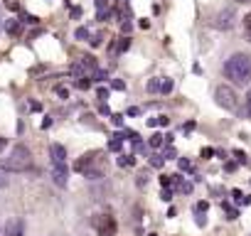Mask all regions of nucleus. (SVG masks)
Returning a JSON list of instances; mask_svg holds the SVG:
<instances>
[{
    "mask_svg": "<svg viewBox=\"0 0 251 236\" xmlns=\"http://www.w3.org/2000/svg\"><path fill=\"white\" fill-rule=\"evenodd\" d=\"M5 185H8V175H5V170H3V167H0V189H3Z\"/></svg>",
    "mask_w": 251,
    "mask_h": 236,
    "instance_id": "nucleus-30",
    "label": "nucleus"
},
{
    "mask_svg": "<svg viewBox=\"0 0 251 236\" xmlns=\"http://www.w3.org/2000/svg\"><path fill=\"white\" fill-rule=\"evenodd\" d=\"M23 229H25L23 219H10L5 224V236H23Z\"/></svg>",
    "mask_w": 251,
    "mask_h": 236,
    "instance_id": "nucleus-8",
    "label": "nucleus"
},
{
    "mask_svg": "<svg viewBox=\"0 0 251 236\" xmlns=\"http://www.w3.org/2000/svg\"><path fill=\"white\" fill-rule=\"evenodd\" d=\"M138 113H141V108H136V106H133V108H128V116H138Z\"/></svg>",
    "mask_w": 251,
    "mask_h": 236,
    "instance_id": "nucleus-45",
    "label": "nucleus"
},
{
    "mask_svg": "<svg viewBox=\"0 0 251 236\" xmlns=\"http://www.w3.org/2000/svg\"><path fill=\"white\" fill-rule=\"evenodd\" d=\"M231 197H234V202H236V204H241V197H244V194H241V189H234V192H231Z\"/></svg>",
    "mask_w": 251,
    "mask_h": 236,
    "instance_id": "nucleus-37",
    "label": "nucleus"
},
{
    "mask_svg": "<svg viewBox=\"0 0 251 236\" xmlns=\"http://www.w3.org/2000/svg\"><path fill=\"white\" fill-rule=\"evenodd\" d=\"M138 27H143V30H148V27H151V20H141V23H138Z\"/></svg>",
    "mask_w": 251,
    "mask_h": 236,
    "instance_id": "nucleus-43",
    "label": "nucleus"
},
{
    "mask_svg": "<svg viewBox=\"0 0 251 236\" xmlns=\"http://www.w3.org/2000/svg\"><path fill=\"white\" fill-rule=\"evenodd\" d=\"M160 145H163V136H160V133L151 136V148H160Z\"/></svg>",
    "mask_w": 251,
    "mask_h": 236,
    "instance_id": "nucleus-17",
    "label": "nucleus"
},
{
    "mask_svg": "<svg viewBox=\"0 0 251 236\" xmlns=\"http://www.w3.org/2000/svg\"><path fill=\"white\" fill-rule=\"evenodd\" d=\"M5 30H8V35H20V30H23V25H20V20H8V25H5Z\"/></svg>",
    "mask_w": 251,
    "mask_h": 236,
    "instance_id": "nucleus-11",
    "label": "nucleus"
},
{
    "mask_svg": "<svg viewBox=\"0 0 251 236\" xmlns=\"http://www.w3.org/2000/svg\"><path fill=\"white\" fill-rule=\"evenodd\" d=\"M96 94H99V98H101V101H106V98H108V89H103V86H101Z\"/></svg>",
    "mask_w": 251,
    "mask_h": 236,
    "instance_id": "nucleus-35",
    "label": "nucleus"
},
{
    "mask_svg": "<svg viewBox=\"0 0 251 236\" xmlns=\"http://www.w3.org/2000/svg\"><path fill=\"white\" fill-rule=\"evenodd\" d=\"M99 155H101V153H96V150H94V153H86V155H81V158L76 160L74 170H76V172H89V170H91V165L99 160Z\"/></svg>",
    "mask_w": 251,
    "mask_h": 236,
    "instance_id": "nucleus-7",
    "label": "nucleus"
},
{
    "mask_svg": "<svg viewBox=\"0 0 251 236\" xmlns=\"http://www.w3.org/2000/svg\"><path fill=\"white\" fill-rule=\"evenodd\" d=\"M212 155H214V150H212V148H202V158H204V160H207V158H212Z\"/></svg>",
    "mask_w": 251,
    "mask_h": 236,
    "instance_id": "nucleus-40",
    "label": "nucleus"
},
{
    "mask_svg": "<svg viewBox=\"0 0 251 236\" xmlns=\"http://www.w3.org/2000/svg\"><path fill=\"white\" fill-rule=\"evenodd\" d=\"M111 86H113L116 91H126V81H121V79H113V81H111Z\"/></svg>",
    "mask_w": 251,
    "mask_h": 236,
    "instance_id": "nucleus-24",
    "label": "nucleus"
},
{
    "mask_svg": "<svg viewBox=\"0 0 251 236\" xmlns=\"http://www.w3.org/2000/svg\"><path fill=\"white\" fill-rule=\"evenodd\" d=\"M8 8H10V10H20V5L15 3V0H10V3H8Z\"/></svg>",
    "mask_w": 251,
    "mask_h": 236,
    "instance_id": "nucleus-44",
    "label": "nucleus"
},
{
    "mask_svg": "<svg viewBox=\"0 0 251 236\" xmlns=\"http://www.w3.org/2000/svg\"><path fill=\"white\" fill-rule=\"evenodd\" d=\"M180 192H185V194H190L192 192V182H180V187H177Z\"/></svg>",
    "mask_w": 251,
    "mask_h": 236,
    "instance_id": "nucleus-28",
    "label": "nucleus"
},
{
    "mask_svg": "<svg viewBox=\"0 0 251 236\" xmlns=\"http://www.w3.org/2000/svg\"><path fill=\"white\" fill-rule=\"evenodd\" d=\"M195 209L202 214V212H207V209H209V204H207V202H197V207H195Z\"/></svg>",
    "mask_w": 251,
    "mask_h": 236,
    "instance_id": "nucleus-38",
    "label": "nucleus"
},
{
    "mask_svg": "<svg viewBox=\"0 0 251 236\" xmlns=\"http://www.w3.org/2000/svg\"><path fill=\"white\" fill-rule=\"evenodd\" d=\"M3 145H5V141H3V138H0V150H3Z\"/></svg>",
    "mask_w": 251,
    "mask_h": 236,
    "instance_id": "nucleus-46",
    "label": "nucleus"
},
{
    "mask_svg": "<svg viewBox=\"0 0 251 236\" xmlns=\"http://www.w3.org/2000/svg\"><path fill=\"white\" fill-rule=\"evenodd\" d=\"M173 86H175V84H173V79H168V76L163 79V76H160V84H158V91H160V94H170V91H173Z\"/></svg>",
    "mask_w": 251,
    "mask_h": 236,
    "instance_id": "nucleus-10",
    "label": "nucleus"
},
{
    "mask_svg": "<svg viewBox=\"0 0 251 236\" xmlns=\"http://www.w3.org/2000/svg\"><path fill=\"white\" fill-rule=\"evenodd\" d=\"M246 116H251V89L246 94Z\"/></svg>",
    "mask_w": 251,
    "mask_h": 236,
    "instance_id": "nucleus-39",
    "label": "nucleus"
},
{
    "mask_svg": "<svg viewBox=\"0 0 251 236\" xmlns=\"http://www.w3.org/2000/svg\"><path fill=\"white\" fill-rule=\"evenodd\" d=\"M118 165H121V167H126V165H136V158H133V155H121V158H118Z\"/></svg>",
    "mask_w": 251,
    "mask_h": 236,
    "instance_id": "nucleus-15",
    "label": "nucleus"
},
{
    "mask_svg": "<svg viewBox=\"0 0 251 236\" xmlns=\"http://www.w3.org/2000/svg\"><path fill=\"white\" fill-rule=\"evenodd\" d=\"M94 229L101 236H113L116 234V219L111 214H99V216H94Z\"/></svg>",
    "mask_w": 251,
    "mask_h": 236,
    "instance_id": "nucleus-4",
    "label": "nucleus"
},
{
    "mask_svg": "<svg viewBox=\"0 0 251 236\" xmlns=\"http://www.w3.org/2000/svg\"><path fill=\"white\" fill-rule=\"evenodd\" d=\"M111 118H113V123H116V126H118V128H121V126H123V116H121V113H113V116H111Z\"/></svg>",
    "mask_w": 251,
    "mask_h": 236,
    "instance_id": "nucleus-33",
    "label": "nucleus"
},
{
    "mask_svg": "<svg viewBox=\"0 0 251 236\" xmlns=\"http://www.w3.org/2000/svg\"><path fill=\"white\" fill-rule=\"evenodd\" d=\"M177 165H180V170H182V172H192V163H190V160L180 158V163H177Z\"/></svg>",
    "mask_w": 251,
    "mask_h": 236,
    "instance_id": "nucleus-18",
    "label": "nucleus"
},
{
    "mask_svg": "<svg viewBox=\"0 0 251 236\" xmlns=\"http://www.w3.org/2000/svg\"><path fill=\"white\" fill-rule=\"evenodd\" d=\"M91 76H94L96 81H106V79H108V76H106V71H101V69H96V71H94Z\"/></svg>",
    "mask_w": 251,
    "mask_h": 236,
    "instance_id": "nucleus-27",
    "label": "nucleus"
},
{
    "mask_svg": "<svg viewBox=\"0 0 251 236\" xmlns=\"http://www.w3.org/2000/svg\"><path fill=\"white\" fill-rule=\"evenodd\" d=\"M50 153H52V163H67V148L64 145L52 143L50 145Z\"/></svg>",
    "mask_w": 251,
    "mask_h": 236,
    "instance_id": "nucleus-9",
    "label": "nucleus"
},
{
    "mask_svg": "<svg viewBox=\"0 0 251 236\" xmlns=\"http://www.w3.org/2000/svg\"><path fill=\"white\" fill-rule=\"evenodd\" d=\"M244 30H246V35H249V40H251V13L244 18Z\"/></svg>",
    "mask_w": 251,
    "mask_h": 236,
    "instance_id": "nucleus-25",
    "label": "nucleus"
},
{
    "mask_svg": "<svg viewBox=\"0 0 251 236\" xmlns=\"http://www.w3.org/2000/svg\"><path fill=\"white\" fill-rule=\"evenodd\" d=\"M74 37H76V40H89V30H86V27H79V30L74 32Z\"/></svg>",
    "mask_w": 251,
    "mask_h": 236,
    "instance_id": "nucleus-21",
    "label": "nucleus"
},
{
    "mask_svg": "<svg viewBox=\"0 0 251 236\" xmlns=\"http://www.w3.org/2000/svg\"><path fill=\"white\" fill-rule=\"evenodd\" d=\"M76 86H79V89H89V86H91V79H89V76H79Z\"/></svg>",
    "mask_w": 251,
    "mask_h": 236,
    "instance_id": "nucleus-22",
    "label": "nucleus"
},
{
    "mask_svg": "<svg viewBox=\"0 0 251 236\" xmlns=\"http://www.w3.org/2000/svg\"><path fill=\"white\" fill-rule=\"evenodd\" d=\"M121 141H123V133H118V136H113V138H111V143H108V150H113V153H118V150H121Z\"/></svg>",
    "mask_w": 251,
    "mask_h": 236,
    "instance_id": "nucleus-13",
    "label": "nucleus"
},
{
    "mask_svg": "<svg viewBox=\"0 0 251 236\" xmlns=\"http://www.w3.org/2000/svg\"><path fill=\"white\" fill-rule=\"evenodd\" d=\"M234 25H236V13H234V8H224V10L217 13V18H214V27H217V30H231Z\"/></svg>",
    "mask_w": 251,
    "mask_h": 236,
    "instance_id": "nucleus-5",
    "label": "nucleus"
},
{
    "mask_svg": "<svg viewBox=\"0 0 251 236\" xmlns=\"http://www.w3.org/2000/svg\"><path fill=\"white\" fill-rule=\"evenodd\" d=\"M30 167H32V153L25 145H15L3 163V170H10V172H25Z\"/></svg>",
    "mask_w": 251,
    "mask_h": 236,
    "instance_id": "nucleus-2",
    "label": "nucleus"
},
{
    "mask_svg": "<svg viewBox=\"0 0 251 236\" xmlns=\"http://www.w3.org/2000/svg\"><path fill=\"white\" fill-rule=\"evenodd\" d=\"M234 155H236V160H239V163H246V153H241V150H234Z\"/></svg>",
    "mask_w": 251,
    "mask_h": 236,
    "instance_id": "nucleus-41",
    "label": "nucleus"
},
{
    "mask_svg": "<svg viewBox=\"0 0 251 236\" xmlns=\"http://www.w3.org/2000/svg\"><path fill=\"white\" fill-rule=\"evenodd\" d=\"M222 209L229 214L226 219H236V216H239V214H236V209H234V207H229V204H224V202H222Z\"/></svg>",
    "mask_w": 251,
    "mask_h": 236,
    "instance_id": "nucleus-20",
    "label": "nucleus"
},
{
    "mask_svg": "<svg viewBox=\"0 0 251 236\" xmlns=\"http://www.w3.org/2000/svg\"><path fill=\"white\" fill-rule=\"evenodd\" d=\"M158 84H160V76L151 79V81H148V91H151V94H158Z\"/></svg>",
    "mask_w": 251,
    "mask_h": 236,
    "instance_id": "nucleus-16",
    "label": "nucleus"
},
{
    "mask_svg": "<svg viewBox=\"0 0 251 236\" xmlns=\"http://www.w3.org/2000/svg\"><path fill=\"white\" fill-rule=\"evenodd\" d=\"M170 118L168 116H158V118H148V126H168Z\"/></svg>",
    "mask_w": 251,
    "mask_h": 236,
    "instance_id": "nucleus-14",
    "label": "nucleus"
},
{
    "mask_svg": "<svg viewBox=\"0 0 251 236\" xmlns=\"http://www.w3.org/2000/svg\"><path fill=\"white\" fill-rule=\"evenodd\" d=\"M101 40H103L101 35H94V37H91L89 42H91V47H99V45H101Z\"/></svg>",
    "mask_w": 251,
    "mask_h": 236,
    "instance_id": "nucleus-34",
    "label": "nucleus"
},
{
    "mask_svg": "<svg viewBox=\"0 0 251 236\" xmlns=\"http://www.w3.org/2000/svg\"><path fill=\"white\" fill-rule=\"evenodd\" d=\"M163 158H165V160H170V158H175V148L170 145V148H168V150L163 153Z\"/></svg>",
    "mask_w": 251,
    "mask_h": 236,
    "instance_id": "nucleus-36",
    "label": "nucleus"
},
{
    "mask_svg": "<svg viewBox=\"0 0 251 236\" xmlns=\"http://www.w3.org/2000/svg\"><path fill=\"white\" fill-rule=\"evenodd\" d=\"M173 182H175V175H160V185L163 187H170Z\"/></svg>",
    "mask_w": 251,
    "mask_h": 236,
    "instance_id": "nucleus-19",
    "label": "nucleus"
},
{
    "mask_svg": "<svg viewBox=\"0 0 251 236\" xmlns=\"http://www.w3.org/2000/svg\"><path fill=\"white\" fill-rule=\"evenodd\" d=\"M160 199H163V202H170V199H173V192H170L168 187H163V192H160Z\"/></svg>",
    "mask_w": 251,
    "mask_h": 236,
    "instance_id": "nucleus-29",
    "label": "nucleus"
},
{
    "mask_svg": "<svg viewBox=\"0 0 251 236\" xmlns=\"http://www.w3.org/2000/svg\"><path fill=\"white\" fill-rule=\"evenodd\" d=\"M224 76L231 79L234 84L244 86L251 81V57L244 54V52H236L231 54L226 62H224Z\"/></svg>",
    "mask_w": 251,
    "mask_h": 236,
    "instance_id": "nucleus-1",
    "label": "nucleus"
},
{
    "mask_svg": "<svg viewBox=\"0 0 251 236\" xmlns=\"http://www.w3.org/2000/svg\"><path fill=\"white\" fill-rule=\"evenodd\" d=\"M236 3H251V0H236Z\"/></svg>",
    "mask_w": 251,
    "mask_h": 236,
    "instance_id": "nucleus-47",
    "label": "nucleus"
},
{
    "mask_svg": "<svg viewBox=\"0 0 251 236\" xmlns=\"http://www.w3.org/2000/svg\"><path fill=\"white\" fill-rule=\"evenodd\" d=\"M23 20L30 23V25H37V23H40V18H35V15H23Z\"/></svg>",
    "mask_w": 251,
    "mask_h": 236,
    "instance_id": "nucleus-31",
    "label": "nucleus"
},
{
    "mask_svg": "<svg viewBox=\"0 0 251 236\" xmlns=\"http://www.w3.org/2000/svg\"><path fill=\"white\" fill-rule=\"evenodd\" d=\"M72 18L79 20V18H81V8H72Z\"/></svg>",
    "mask_w": 251,
    "mask_h": 236,
    "instance_id": "nucleus-42",
    "label": "nucleus"
},
{
    "mask_svg": "<svg viewBox=\"0 0 251 236\" xmlns=\"http://www.w3.org/2000/svg\"><path fill=\"white\" fill-rule=\"evenodd\" d=\"M57 94H59L62 98H69V89H67V86H57Z\"/></svg>",
    "mask_w": 251,
    "mask_h": 236,
    "instance_id": "nucleus-32",
    "label": "nucleus"
},
{
    "mask_svg": "<svg viewBox=\"0 0 251 236\" xmlns=\"http://www.w3.org/2000/svg\"><path fill=\"white\" fill-rule=\"evenodd\" d=\"M52 180H54V185H59V187H67V180H69L67 163H52Z\"/></svg>",
    "mask_w": 251,
    "mask_h": 236,
    "instance_id": "nucleus-6",
    "label": "nucleus"
},
{
    "mask_svg": "<svg viewBox=\"0 0 251 236\" xmlns=\"http://www.w3.org/2000/svg\"><path fill=\"white\" fill-rule=\"evenodd\" d=\"M121 30H123V35H128V32L133 30V25H131V20H123V23H121Z\"/></svg>",
    "mask_w": 251,
    "mask_h": 236,
    "instance_id": "nucleus-26",
    "label": "nucleus"
},
{
    "mask_svg": "<svg viewBox=\"0 0 251 236\" xmlns=\"http://www.w3.org/2000/svg\"><path fill=\"white\" fill-rule=\"evenodd\" d=\"M163 163H165L163 155H153V158H151V165H153V167H163Z\"/></svg>",
    "mask_w": 251,
    "mask_h": 236,
    "instance_id": "nucleus-23",
    "label": "nucleus"
},
{
    "mask_svg": "<svg viewBox=\"0 0 251 236\" xmlns=\"http://www.w3.org/2000/svg\"><path fill=\"white\" fill-rule=\"evenodd\" d=\"M214 101H217L222 108H226V111H236V108H239V96H236V91H234L231 86H226V84H222V86L214 89Z\"/></svg>",
    "mask_w": 251,
    "mask_h": 236,
    "instance_id": "nucleus-3",
    "label": "nucleus"
},
{
    "mask_svg": "<svg viewBox=\"0 0 251 236\" xmlns=\"http://www.w3.org/2000/svg\"><path fill=\"white\" fill-rule=\"evenodd\" d=\"M116 49H118V52H128V49H131V37L123 35V37L118 40V47H116Z\"/></svg>",
    "mask_w": 251,
    "mask_h": 236,
    "instance_id": "nucleus-12",
    "label": "nucleus"
}]
</instances>
